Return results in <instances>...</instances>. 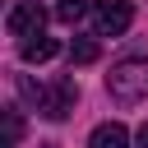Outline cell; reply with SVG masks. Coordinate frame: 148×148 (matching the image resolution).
Instances as JSON below:
<instances>
[{
	"label": "cell",
	"instance_id": "cell-5",
	"mask_svg": "<svg viewBox=\"0 0 148 148\" xmlns=\"http://www.w3.org/2000/svg\"><path fill=\"white\" fill-rule=\"evenodd\" d=\"M88 148H130V130L116 125V120H106V125H97L88 134Z\"/></svg>",
	"mask_w": 148,
	"mask_h": 148
},
{
	"label": "cell",
	"instance_id": "cell-8",
	"mask_svg": "<svg viewBox=\"0 0 148 148\" xmlns=\"http://www.w3.org/2000/svg\"><path fill=\"white\" fill-rule=\"evenodd\" d=\"M83 14H88L83 0H60V5H56V18H60V23H79Z\"/></svg>",
	"mask_w": 148,
	"mask_h": 148
},
{
	"label": "cell",
	"instance_id": "cell-9",
	"mask_svg": "<svg viewBox=\"0 0 148 148\" xmlns=\"http://www.w3.org/2000/svg\"><path fill=\"white\" fill-rule=\"evenodd\" d=\"M14 83H18V92H23V102H32V106H42V83H32L28 74H18Z\"/></svg>",
	"mask_w": 148,
	"mask_h": 148
},
{
	"label": "cell",
	"instance_id": "cell-2",
	"mask_svg": "<svg viewBox=\"0 0 148 148\" xmlns=\"http://www.w3.org/2000/svg\"><path fill=\"white\" fill-rule=\"evenodd\" d=\"M74 102H79V83L69 79V74H60L56 83H42V116L46 120H65L69 111H74Z\"/></svg>",
	"mask_w": 148,
	"mask_h": 148
},
{
	"label": "cell",
	"instance_id": "cell-10",
	"mask_svg": "<svg viewBox=\"0 0 148 148\" xmlns=\"http://www.w3.org/2000/svg\"><path fill=\"white\" fill-rule=\"evenodd\" d=\"M18 134H23V120H18V111L9 106V111H5V139H9V148L18 143Z\"/></svg>",
	"mask_w": 148,
	"mask_h": 148
},
{
	"label": "cell",
	"instance_id": "cell-7",
	"mask_svg": "<svg viewBox=\"0 0 148 148\" xmlns=\"http://www.w3.org/2000/svg\"><path fill=\"white\" fill-rule=\"evenodd\" d=\"M97 56H102L97 37H74V42H69V65H92Z\"/></svg>",
	"mask_w": 148,
	"mask_h": 148
},
{
	"label": "cell",
	"instance_id": "cell-11",
	"mask_svg": "<svg viewBox=\"0 0 148 148\" xmlns=\"http://www.w3.org/2000/svg\"><path fill=\"white\" fill-rule=\"evenodd\" d=\"M134 143H139V148H148V125H139V134H134Z\"/></svg>",
	"mask_w": 148,
	"mask_h": 148
},
{
	"label": "cell",
	"instance_id": "cell-4",
	"mask_svg": "<svg viewBox=\"0 0 148 148\" xmlns=\"http://www.w3.org/2000/svg\"><path fill=\"white\" fill-rule=\"evenodd\" d=\"M130 23H134V5H130V0H102V5L92 9L97 37H120Z\"/></svg>",
	"mask_w": 148,
	"mask_h": 148
},
{
	"label": "cell",
	"instance_id": "cell-6",
	"mask_svg": "<svg viewBox=\"0 0 148 148\" xmlns=\"http://www.w3.org/2000/svg\"><path fill=\"white\" fill-rule=\"evenodd\" d=\"M56 51H60V42H56V37H32V42H23V60H28V65L51 60Z\"/></svg>",
	"mask_w": 148,
	"mask_h": 148
},
{
	"label": "cell",
	"instance_id": "cell-3",
	"mask_svg": "<svg viewBox=\"0 0 148 148\" xmlns=\"http://www.w3.org/2000/svg\"><path fill=\"white\" fill-rule=\"evenodd\" d=\"M42 23H46V9H42L37 0H18V5L5 14V28H9V37H23V42L42 37Z\"/></svg>",
	"mask_w": 148,
	"mask_h": 148
},
{
	"label": "cell",
	"instance_id": "cell-12",
	"mask_svg": "<svg viewBox=\"0 0 148 148\" xmlns=\"http://www.w3.org/2000/svg\"><path fill=\"white\" fill-rule=\"evenodd\" d=\"M42 148H56V143H42Z\"/></svg>",
	"mask_w": 148,
	"mask_h": 148
},
{
	"label": "cell",
	"instance_id": "cell-1",
	"mask_svg": "<svg viewBox=\"0 0 148 148\" xmlns=\"http://www.w3.org/2000/svg\"><path fill=\"white\" fill-rule=\"evenodd\" d=\"M106 92H111L116 102H125V106L143 102V97H148V56H125V60H116L111 74H106Z\"/></svg>",
	"mask_w": 148,
	"mask_h": 148
}]
</instances>
